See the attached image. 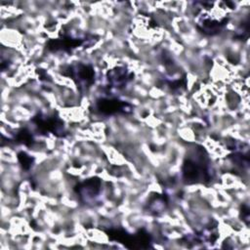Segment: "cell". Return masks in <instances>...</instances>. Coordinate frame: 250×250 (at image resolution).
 <instances>
[{
    "label": "cell",
    "mask_w": 250,
    "mask_h": 250,
    "mask_svg": "<svg viewBox=\"0 0 250 250\" xmlns=\"http://www.w3.org/2000/svg\"><path fill=\"white\" fill-rule=\"evenodd\" d=\"M214 179L211 160L204 146L195 145L186 154L182 165V180L185 185H209Z\"/></svg>",
    "instance_id": "cell-1"
},
{
    "label": "cell",
    "mask_w": 250,
    "mask_h": 250,
    "mask_svg": "<svg viewBox=\"0 0 250 250\" xmlns=\"http://www.w3.org/2000/svg\"><path fill=\"white\" fill-rule=\"evenodd\" d=\"M104 231L110 241H116L128 249L152 248V236L145 228H140L134 233L121 227L108 228Z\"/></svg>",
    "instance_id": "cell-2"
},
{
    "label": "cell",
    "mask_w": 250,
    "mask_h": 250,
    "mask_svg": "<svg viewBox=\"0 0 250 250\" xmlns=\"http://www.w3.org/2000/svg\"><path fill=\"white\" fill-rule=\"evenodd\" d=\"M99 40V36L94 34H85L83 36H74L68 32H61L58 38L49 39L46 42V49L51 53L71 54L79 47L89 48Z\"/></svg>",
    "instance_id": "cell-3"
},
{
    "label": "cell",
    "mask_w": 250,
    "mask_h": 250,
    "mask_svg": "<svg viewBox=\"0 0 250 250\" xmlns=\"http://www.w3.org/2000/svg\"><path fill=\"white\" fill-rule=\"evenodd\" d=\"M61 74L70 78L80 94L87 93L95 84L96 72L90 63L74 62L62 68Z\"/></svg>",
    "instance_id": "cell-4"
},
{
    "label": "cell",
    "mask_w": 250,
    "mask_h": 250,
    "mask_svg": "<svg viewBox=\"0 0 250 250\" xmlns=\"http://www.w3.org/2000/svg\"><path fill=\"white\" fill-rule=\"evenodd\" d=\"M30 121L35 125L36 130L40 135L47 136L48 134H52L57 138H65L68 135L63 120L56 110L50 114L39 111L30 119Z\"/></svg>",
    "instance_id": "cell-5"
},
{
    "label": "cell",
    "mask_w": 250,
    "mask_h": 250,
    "mask_svg": "<svg viewBox=\"0 0 250 250\" xmlns=\"http://www.w3.org/2000/svg\"><path fill=\"white\" fill-rule=\"evenodd\" d=\"M95 111L103 116L127 115L133 111V105L118 98H100L96 100Z\"/></svg>",
    "instance_id": "cell-6"
},
{
    "label": "cell",
    "mask_w": 250,
    "mask_h": 250,
    "mask_svg": "<svg viewBox=\"0 0 250 250\" xmlns=\"http://www.w3.org/2000/svg\"><path fill=\"white\" fill-rule=\"evenodd\" d=\"M102 184V179L94 176L77 183L74 186L73 190L77 195L78 200L81 203L88 205L95 203L97 198L100 196L103 188Z\"/></svg>",
    "instance_id": "cell-7"
},
{
    "label": "cell",
    "mask_w": 250,
    "mask_h": 250,
    "mask_svg": "<svg viewBox=\"0 0 250 250\" xmlns=\"http://www.w3.org/2000/svg\"><path fill=\"white\" fill-rule=\"evenodd\" d=\"M229 21V17H224L219 19L199 11L198 20L196 22V28L200 33L206 36H214L221 33L224 30Z\"/></svg>",
    "instance_id": "cell-8"
},
{
    "label": "cell",
    "mask_w": 250,
    "mask_h": 250,
    "mask_svg": "<svg viewBox=\"0 0 250 250\" xmlns=\"http://www.w3.org/2000/svg\"><path fill=\"white\" fill-rule=\"evenodd\" d=\"M134 72L130 71L126 66H115L107 70L105 74L106 86L108 89L121 90L134 79Z\"/></svg>",
    "instance_id": "cell-9"
},
{
    "label": "cell",
    "mask_w": 250,
    "mask_h": 250,
    "mask_svg": "<svg viewBox=\"0 0 250 250\" xmlns=\"http://www.w3.org/2000/svg\"><path fill=\"white\" fill-rule=\"evenodd\" d=\"M169 202V195L166 192H152L146 202L145 210L151 216H159L168 208Z\"/></svg>",
    "instance_id": "cell-10"
},
{
    "label": "cell",
    "mask_w": 250,
    "mask_h": 250,
    "mask_svg": "<svg viewBox=\"0 0 250 250\" xmlns=\"http://www.w3.org/2000/svg\"><path fill=\"white\" fill-rule=\"evenodd\" d=\"M165 84L167 85V87L170 89V91L174 94H182L184 91L187 90V85H188V81H187V74L184 73L182 76L178 77V78H167L165 79Z\"/></svg>",
    "instance_id": "cell-11"
},
{
    "label": "cell",
    "mask_w": 250,
    "mask_h": 250,
    "mask_svg": "<svg viewBox=\"0 0 250 250\" xmlns=\"http://www.w3.org/2000/svg\"><path fill=\"white\" fill-rule=\"evenodd\" d=\"M12 141L16 144L23 145L27 147H31L35 143L33 135L31 134V132L27 128L19 129L17 131V133L15 134V137Z\"/></svg>",
    "instance_id": "cell-12"
},
{
    "label": "cell",
    "mask_w": 250,
    "mask_h": 250,
    "mask_svg": "<svg viewBox=\"0 0 250 250\" xmlns=\"http://www.w3.org/2000/svg\"><path fill=\"white\" fill-rule=\"evenodd\" d=\"M228 158L233 165L239 167L240 169H248L249 156L247 151L244 152L242 150H235L231 154L228 155Z\"/></svg>",
    "instance_id": "cell-13"
},
{
    "label": "cell",
    "mask_w": 250,
    "mask_h": 250,
    "mask_svg": "<svg viewBox=\"0 0 250 250\" xmlns=\"http://www.w3.org/2000/svg\"><path fill=\"white\" fill-rule=\"evenodd\" d=\"M249 37V16H247L237 26L233 38L235 40L246 41Z\"/></svg>",
    "instance_id": "cell-14"
},
{
    "label": "cell",
    "mask_w": 250,
    "mask_h": 250,
    "mask_svg": "<svg viewBox=\"0 0 250 250\" xmlns=\"http://www.w3.org/2000/svg\"><path fill=\"white\" fill-rule=\"evenodd\" d=\"M17 158H18V161H19L21 169L24 171H29L33 167L34 162H35L34 157L29 155L28 153H26L23 150H21L18 152Z\"/></svg>",
    "instance_id": "cell-15"
},
{
    "label": "cell",
    "mask_w": 250,
    "mask_h": 250,
    "mask_svg": "<svg viewBox=\"0 0 250 250\" xmlns=\"http://www.w3.org/2000/svg\"><path fill=\"white\" fill-rule=\"evenodd\" d=\"M239 218L240 220L248 227L249 226V218H250V209L246 203L240 205L239 208Z\"/></svg>",
    "instance_id": "cell-16"
}]
</instances>
